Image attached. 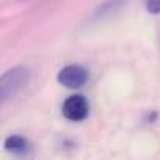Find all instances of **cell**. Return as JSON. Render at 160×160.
I'll return each instance as SVG.
<instances>
[{
  "mask_svg": "<svg viewBox=\"0 0 160 160\" xmlns=\"http://www.w3.org/2000/svg\"><path fill=\"white\" fill-rule=\"evenodd\" d=\"M3 148L7 152L16 155V157H27L32 152L30 141L22 135H10L3 141Z\"/></svg>",
  "mask_w": 160,
  "mask_h": 160,
  "instance_id": "obj_4",
  "label": "cell"
},
{
  "mask_svg": "<svg viewBox=\"0 0 160 160\" xmlns=\"http://www.w3.org/2000/svg\"><path fill=\"white\" fill-rule=\"evenodd\" d=\"M30 69L25 66H14L5 71L0 77V99L5 105L11 98H14L28 82H30Z\"/></svg>",
  "mask_w": 160,
  "mask_h": 160,
  "instance_id": "obj_1",
  "label": "cell"
},
{
  "mask_svg": "<svg viewBox=\"0 0 160 160\" xmlns=\"http://www.w3.org/2000/svg\"><path fill=\"white\" fill-rule=\"evenodd\" d=\"M146 10L151 14H160V0H148Z\"/></svg>",
  "mask_w": 160,
  "mask_h": 160,
  "instance_id": "obj_5",
  "label": "cell"
},
{
  "mask_svg": "<svg viewBox=\"0 0 160 160\" xmlns=\"http://www.w3.org/2000/svg\"><path fill=\"white\" fill-rule=\"evenodd\" d=\"M57 80L60 85L66 88L77 90V88H82L88 82V71L80 64H68L58 72Z\"/></svg>",
  "mask_w": 160,
  "mask_h": 160,
  "instance_id": "obj_2",
  "label": "cell"
},
{
  "mask_svg": "<svg viewBox=\"0 0 160 160\" xmlns=\"http://www.w3.org/2000/svg\"><path fill=\"white\" fill-rule=\"evenodd\" d=\"M61 112H63V116L68 121L80 122V121H83L88 116L90 105H88V101L85 99V96H82V94H72V96H69L63 102Z\"/></svg>",
  "mask_w": 160,
  "mask_h": 160,
  "instance_id": "obj_3",
  "label": "cell"
}]
</instances>
